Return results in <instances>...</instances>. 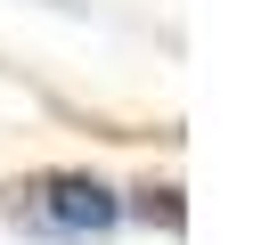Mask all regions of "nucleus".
I'll return each instance as SVG.
<instances>
[{
	"mask_svg": "<svg viewBox=\"0 0 253 245\" xmlns=\"http://www.w3.org/2000/svg\"><path fill=\"white\" fill-rule=\"evenodd\" d=\"M123 212H131L123 188H106L90 172H41L8 188V229H25L41 245H98L123 229Z\"/></svg>",
	"mask_w": 253,
	"mask_h": 245,
	"instance_id": "1",
	"label": "nucleus"
}]
</instances>
